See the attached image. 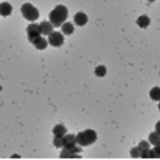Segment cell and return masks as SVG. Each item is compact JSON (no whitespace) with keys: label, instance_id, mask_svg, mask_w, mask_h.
<instances>
[{"label":"cell","instance_id":"1","mask_svg":"<svg viewBox=\"0 0 160 160\" xmlns=\"http://www.w3.org/2000/svg\"><path fill=\"white\" fill-rule=\"evenodd\" d=\"M67 18H68V10H67V7H63V5L56 7V8L49 13V22H51L54 27L62 26L63 22L67 21Z\"/></svg>","mask_w":160,"mask_h":160},{"label":"cell","instance_id":"2","mask_svg":"<svg viewBox=\"0 0 160 160\" xmlns=\"http://www.w3.org/2000/svg\"><path fill=\"white\" fill-rule=\"evenodd\" d=\"M75 138H76V144L84 148V146H90V144H94L97 141V133L94 130H84L78 135H75Z\"/></svg>","mask_w":160,"mask_h":160},{"label":"cell","instance_id":"3","mask_svg":"<svg viewBox=\"0 0 160 160\" xmlns=\"http://www.w3.org/2000/svg\"><path fill=\"white\" fill-rule=\"evenodd\" d=\"M21 13H22V16H24L27 21H30V22H35L38 19V16H40L38 10L33 5H30V3H24V5H22L21 7Z\"/></svg>","mask_w":160,"mask_h":160},{"label":"cell","instance_id":"4","mask_svg":"<svg viewBox=\"0 0 160 160\" xmlns=\"http://www.w3.org/2000/svg\"><path fill=\"white\" fill-rule=\"evenodd\" d=\"M48 44H51V46H54V48H59V46H62L63 44V35H62V32H52V33H49L48 35Z\"/></svg>","mask_w":160,"mask_h":160},{"label":"cell","instance_id":"5","mask_svg":"<svg viewBox=\"0 0 160 160\" xmlns=\"http://www.w3.org/2000/svg\"><path fill=\"white\" fill-rule=\"evenodd\" d=\"M79 152H81V146H72V148H62V152H60V157L62 158H70V157H79Z\"/></svg>","mask_w":160,"mask_h":160},{"label":"cell","instance_id":"6","mask_svg":"<svg viewBox=\"0 0 160 160\" xmlns=\"http://www.w3.org/2000/svg\"><path fill=\"white\" fill-rule=\"evenodd\" d=\"M40 35H41V33H40V26H38V24L32 22L30 26H27V38H29L30 43H33Z\"/></svg>","mask_w":160,"mask_h":160},{"label":"cell","instance_id":"7","mask_svg":"<svg viewBox=\"0 0 160 160\" xmlns=\"http://www.w3.org/2000/svg\"><path fill=\"white\" fill-rule=\"evenodd\" d=\"M38 26H40V33H41V37H48L49 33L54 32V26L51 24L49 21H43L41 24H38Z\"/></svg>","mask_w":160,"mask_h":160},{"label":"cell","instance_id":"8","mask_svg":"<svg viewBox=\"0 0 160 160\" xmlns=\"http://www.w3.org/2000/svg\"><path fill=\"white\" fill-rule=\"evenodd\" d=\"M75 24H76V26L84 27V26L87 24V14H86V13H82V11L76 13V14H75Z\"/></svg>","mask_w":160,"mask_h":160},{"label":"cell","instance_id":"9","mask_svg":"<svg viewBox=\"0 0 160 160\" xmlns=\"http://www.w3.org/2000/svg\"><path fill=\"white\" fill-rule=\"evenodd\" d=\"M76 144V138H75V135L72 133H65L63 135V148H72Z\"/></svg>","mask_w":160,"mask_h":160},{"label":"cell","instance_id":"10","mask_svg":"<svg viewBox=\"0 0 160 160\" xmlns=\"http://www.w3.org/2000/svg\"><path fill=\"white\" fill-rule=\"evenodd\" d=\"M33 46L38 49V51H43V49H46V46H48V40L46 38H43L41 35L33 41Z\"/></svg>","mask_w":160,"mask_h":160},{"label":"cell","instance_id":"11","mask_svg":"<svg viewBox=\"0 0 160 160\" xmlns=\"http://www.w3.org/2000/svg\"><path fill=\"white\" fill-rule=\"evenodd\" d=\"M11 13H13V7L10 3H7V2L0 3V16H10Z\"/></svg>","mask_w":160,"mask_h":160},{"label":"cell","instance_id":"12","mask_svg":"<svg viewBox=\"0 0 160 160\" xmlns=\"http://www.w3.org/2000/svg\"><path fill=\"white\" fill-rule=\"evenodd\" d=\"M60 27H62V35H72L73 30H75V26H72L70 22H67V21L63 22Z\"/></svg>","mask_w":160,"mask_h":160},{"label":"cell","instance_id":"13","mask_svg":"<svg viewBox=\"0 0 160 160\" xmlns=\"http://www.w3.org/2000/svg\"><path fill=\"white\" fill-rule=\"evenodd\" d=\"M52 133H54V136H63V135L67 133V128H65V125L57 124V125L52 128Z\"/></svg>","mask_w":160,"mask_h":160},{"label":"cell","instance_id":"14","mask_svg":"<svg viewBox=\"0 0 160 160\" xmlns=\"http://www.w3.org/2000/svg\"><path fill=\"white\" fill-rule=\"evenodd\" d=\"M149 22H151V21H149V18H148V16H140V18H138V21H136V24H138L141 29H146V27L149 26Z\"/></svg>","mask_w":160,"mask_h":160},{"label":"cell","instance_id":"15","mask_svg":"<svg viewBox=\"0 0 160 160\" xmlns=\"http://www.w3.org/2000/svg\"><path fill=\"white\" fill-rule=\"evenodd\" d=\"M151 98L155 100V102L160 100V89H158V87H154V89L151 90Z\"/></svg>","mask_w":160,"mask_h":160},{"label":"cell","instance_id":"16","mask_svg":"<svg viewBox=\"0 0 160 160\" xmlns=\"http://www.w3.org/2000/svg\"><path fill=\"white\" fill-rule=\"evenodd\" d=\"M149 144H154V146H157L158 144V133L157 132H154V133H151V136H149Z\"/></svg>","mask_w":160,"mask_h":160},{"label":"cell","instance_id":"17","mask_svg":"<svg viewBox=\"0 0 160 160\" xmlns=\"http://www.w3.org/2000/svg\"><path fill=\"white\" fill-rule=\"evenodd\" d=\"M95 75H97V76H100V78H103V76L106 75V67L98 65V67L95 68Z\"/></svg>","mask_w":160,"mask_h":160},{"label":"cell","instance_id":"18","mask_svg":"<svg viewBox=\"0 0 160 160\" xmlns=\"http://www.w3.org/2000/svg\"><path fill=\"white\" fill-rule=\"evenodd\" d=\"M54 146L56 148H63V136H54Z\"/></svg>","mask_w":160,"mask_h":160},{"label":"cell","instance_id":"19","mask_svg":"<svg viewBox=\"0 0 160 160\" xmlns=\"http://www.w3.org/2000/svg\"><path fill=\"white\" fill-rule=\"evenodd\" d=\"M149 146H151V144H149V141L143 140V141L138 144V149H140V151H146V149H149Z\"/></svg>","mask_w":160,"mask_h":160},{"label":"cell","instance_id":"20","mask_svg":"<svg viewBox=\"0 0 160 160\" xmlns=\"http://www.w3.org/2000/svg\"><path fill=\"white\" fill-rule=\"evenodd\" d=\"M140 152H141V151L138 149V146H136V148H133V149L130 151V155H132L133 158H138V157H140Z\"/></svg>","mask_w":160,"mask_h":160},{"label":"cell","instance_id":"21","mask_svg":"<svg viewBox=\"0 0 160 160\" xmlns=\"http://www.w3.org/2000/svg\"><path fill=\"white\" fill-rule=\"evenodd\" d=\"M148 2H155V0H148Z\"/></svg>","mask_w":160,"mask_h":160}]
</instances>
